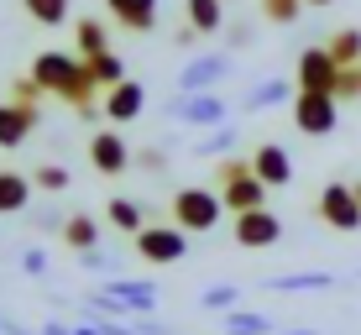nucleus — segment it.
Segmentation results:
<instances>
[{
  "label": "nucleus",
  "instance_id": "nucleus-1",
  "mask_svg": "<svg viewBox=\"0 0 361 335\" xmlns=\"http://www.w3.org/2000/svg\"><path fill=\"white\" fill-rule=\"evenodd\" d=\"M32 79L42 84L47 95L68 100L79 121H99V84H94V73H90V63H84L79 53H37L32 58Z\"/></svg>",
  "mask_w": 361,
  "mask_h": 335
},
{
  "label": "nucleus",
  "instance_id": "nucleus-2",
  "mask_svg": "<svg viewBox=\"0 0 361 335\" xmlns=\"http://www.w3.org/2000/svg\"><path fill=\"white\" fill-rule=\"evenodd\" d=\"M215 189H220V200H226L231 215H246V209H262L267 205V183L257 178V168H252V157H220L215 163Z\"/></svg>",
  "mask_w": 361,
  "mask_h": 335
},
{
  "label": "nucleus",
  "instance_id": "nucleus-3",
  "mask_svg": "<svg viewBox=\"0 0 361 335\" xmlns=\"http://www.w3.org/2000/svg\"><path fill=\"white\" fill-rule=\"evenodd\" d=\"M173 226H183L189 236H209L226 220V200H220V189H199V183H183V189H173Z\"/></svg>",
  "mask_w": 361,
  "mask_h": 335
},
{
  "label": "nucleus",
  "instance_id": "nucleus-4",
  "mask_svg": "<svg viewBox=\"0 0 361 335\" xmlns=\"http://www.w3.org/2000/svg\"><path fill=\"white\" fill-rule=\"evenodd\" d=\"M131 252L142 257L147 267H173V262L189 257V231L183 226H152V220H147V226L131 236Z\"/></svg>",
  "mask_w": 361,
  "mask_h": 335
},
{
  "label": "nucleus",
  "instance_id": "nucleus-5",
  "mask_svg": "<svg viewBox=\"0 0 361 335\" xmlns=\"http://www.w3.org/2000/svg\"><path fill=\"white\" fill-rule=\"evenodd\" d=\"M314 215L325 220L330 231H361V200H356V183H325V189H319V200H314Z\"/></svg>",
  "mask_w": 361,
  "mask_h": 335
},
{
  "label": "nucleus",
  "instance_id": "nucleus-6",
  "mask_svg": "<svg viewBox=\"0 0 361 335\" xmlns=\"http://www.w3.org/2000/svg\"><path fill=\"white\" fill-rule=\"evenodd\" d=\"M231 241L246 246V252H267V246L283 241V220L272 209H246V215H231Z\"/></svg>",
  "mask_w": 361,
  "mask_h": 335
},
{
  "label": "nucleus",
  "instance_id": "nucleus-7",
  "mask_svg": "<svg viewBox=\"0 0 361 335\" xmlns=\"http://www.w3.org/2000/svg\"><path fill=\"white\" fill-rule=\"evenodd\" d=\"M335 79H341V63L330 58L325 42L298 53V63H293V84H298V90H309V95H335Z\"/></svg>",
  "mask_w": 361,
  "mask_h": 335
},
{
  "label": "nucleus",
  "instance_id": "nucleus-8",
  "mask_svg": "<svg viewBox=\"0 0 361 335\" xmlns=\"http://www.w3.org/2000/svg\"><path fill=\"white\" fill-rule=\"evenodd\" d=\"M131 163H136V152L126 147V136H121L116 126H99L90 136V168L99 173V178H121Z\"/></svg>",
  "mask_w": 361,
  "mask_h": 335
},
{
  "label": "nucleus",
  "instance_id": "nucleus-9",
  "mask_svg": "<svg viewBox=\"0 0 361 335\" xmlns=\"http://www.w3.org/2000/svg\"><path fill=\"white\" fill-rule=\"evenodd\" d=\"M335 121H341V100L335 95H309V90L293 95V126L304 136H330Z\"/></svg>",
  "mask_w": 361,
  "mask_h": 335
},
{
  "label": "nucleus",
  "instance_id": "nucleus-10",
  "mask_svg": "<svg viewBox=\"0 0 361 335\" xmlns=\"http://www.w3.org/2000/svg\"><path fill=\"white\" fill-rule=\"evenodd\" d=\"M226 100H220L215 90H204V95H178V100L168 105V116L173 121H183V126H204V131H215V126H226Z\"/></svg>",
  "mask_w": 361,
  "mask_h": 335
},
{
  "label": "nucleus",
  "instance_id": "nucleus-11",
  "mask_svg": "<svg viewBox=\"0 0 361 335\" xmlns=\"http://www.w3.org/2000/svg\"><path fill=\"white\" fill-rule=\"evenodd\" d=\"M231 73V53H199L178 68V95H204Z\"/></svg>",
  "mask_w": 361,
  "mask_h": 335
},
{
  "label": "nucleus",
  "instance_id": "nucleus-12",
  "mask_svg": "<svg viewBox=\"0 0 361 335\" xmlns=\"http://www.w3.org/2000/svg\"><path fill=\"white\" fill-rule=\"evenodd\" d=\"M105 293L126 309L131 319H136V315H152V309H157V283H152V278H105Z\"/></svg>",
  "mask_w": 361,
  "mask_h": 335
},
{
  "label": "nucleus",
  "instance_id": "nucleus-13",
  "mask_svg": "<svg viewBox=\"0 0 361 335\" xmlns=\"http://www.w3.org/2000/svg\"><path fill=\"white\" fill-rule=\"evenodd\" d=\"M252 168H257V178H262L267 189H288L293 183V157H288V147H278V142H257Z\"/></svg>",
  "mask_w": 361,
  "mask_h": 335
},
{
  "label": "nucleus",
  "instance_id": "nucleus-14",
  "mask_svg": "<svg viewBox=\"0 0 361 335\" xmlns=\"http://www.w3.org/2000/svg\"><path fill=\"white\" fill-rule=\"evenodd\" d=\"M142 110H147V84L121 79L116 90H105V121L110 126H126V121H136Z\"/></svg>",
  "mask_w": 361,
  "mask_h": 335
},
{
  "label": "nucleus",
  "instance_id": "nucleus-15",
  "mask_svg": "<svg viewBox=\"0 0 361 335\" xmlns=\"http://www.w3.org/2000/svg\"><path fill=\"white\" fill-rule=\"evenodd\" d=\"M105 16L121 32L147 37V32H157V0H105Z\"/></svg>",
  "mask_w": 361,
  "mask_h": 335
},
{
  "label": "nucleus",
  "instance_id": "nucleus-16",
  "mask_svg": "<svg viewBox=\"0 0 361 335\" xmlns=\"http://www.w3.org/2000/svg\"><path fill=\"white\" fill-rule=\"evenodd\" d=\"M32 131H37V110H32V105L0 100V152H16Z\"/></svg>",
  "mask_w": 361,
  "mask_h": 335
},
{
  "label": "nucleus",
  "instance_id": "nucleus-17",
  "mask_svg": "<svg viewBox=\"0 0 361 335\" xmlns=\"http://www.w3.org/2000/svg\"><path fill=\"white\" fill-rule=\"evenodd\" d=\"M32 173L21 168H0V215H21V209L32 205Z\"/></svg>",
  "mask_w": 361,
  "mask_h": 335
},
{
  "label": "nucleus",
  "instance_id": "nucleus-18",
  "mask_svg": "<svg viewBox=\"0 0 361 335\" xmlns=\"http://www.w3.org/2000/svg\"><path fill=\"white\" fill-rule=\"evenodd\" d=\"M183 21H189L199 37H215L226 27V0H183Z\"/></svg>",
  "mask_w": 361,
  "mask_h": 335
},
{
  "label": "nucleus",
  "instance_id": "nucleus-19",
  "mask_svg": "<svg viewBox=\"0 0 361 335\" xmlns=\"http://www.w3.org/2000/svg\"><path fill=\"white\" fill-rule=\"evenodd\" d=\"M220 335H278V319L257 315V309H231L220 315Z\"/></svg>",
  "mask_w": 361,
  "mask_h": 335
},
{
  "label": "nucleus",
  "instance_id": "nucleus-20",
  "mask_svg": "<svg viewBox=\"0 0 361 335\" xmlns=\"http://www.w3.org/2000/svg\"><path fill=\"white\" fill-rule=\"evenodd\" d=\"M73 53H79V58H99V53H110V32H105V21H99V16L73 21Z\"/></svg>",
  "mask_w": 361,
  "mask_h": 335
},
{
  "label": "nucleus",
  "instance_id": "nucleus-21",
  "mask_svg": "<svg viewBox=\"0 0 361 335\" xmlns=\"http://www.w3.org/2000/svg\"><path fill=\"white\" fill-rule=\"evenodd\" d=\"M288 95H298V84H288V79H278V73H272V79H257V84H252V95L241 100V110H252V116H257V110H267V105H283Z\"/></svg>",
  "mask_w": 361,
  "mask_h": 335
},
{
  "label": "nucleus",
  "instance_id": "nucleus-22",
  "mask_svg": "<svg viewBox=\"0 0 361 335\" xmlns=\"http://www.w3.org/2000/svg\"><path fill=\"white\" fill-rule=\"evenodd\" d=\"M63 246L68 252H94L99 246V220L90 215V209H79V215L63 220Z\"/></svg>",
  "mask_w": 361,
  "mask_h": 335
},
{
  "label": "nucleus",
  "instance_id": "nucleus-23",
  "mask_svg": "<svg viewBox=\"0 0 361 335\" xmlns=\"http://www.w3.org/2000/svg\"><path fill=\"white\" fill-rule=\"evenodd\" d=\"M272 293H325L335 288V272H288V278H267Z\"/></svg>",
  "mask_w": 361,
  "mask_h": 335
},
{
  "label": "nucleus",
  "instance_id": "nucleus-24",
  "mask_svg": "<svg viewBox=\"0 0 361 335\" xmlns=\"http://www.w3.org/2000/svg\"><path fill=\"white\" fill-rule=\"evenodd\" d=\"M105 220H110L121 236H136V231L147 226V209L136 205V200H110V205H105Z\"/></svg>",
  "mask_w": 361,
  "mask_h": 335
},
{
  "label": "nucleus",
  "instance_id": "nucleus-25",
  "mask_svg": "<svg viewBox=\"0 0 361 335\" xmlns=\"http://www.w3.org/2000/svg\"><path fill=\"white\" fill-rule=\"evenodd\" d=\"M325 47H330V58H335L341 68H356V63H361V27H341Z\"/></svg>",
  "mask_w": 361,
  "mask_h": 335
},
{
  "label": "nucleus",
  "instance_id": "nucleus-26",
  "mask_svg": "<svg viewBox=\"0 0 361 335\" xmlns=\"http://www.w3.org/2000/svg\"><path fill=\"white\" fill-rule=\"evenodd\" d=\"M84 63H90V73H94L99 90H116V84L126 79V63H121L116 47H110V53H99V58H84Z\"/></svg>",
  "mask_w": 361,
  "mask_h": 335
},
{
  "label": "nucleus",
  "instance_id": "nucleus-27",
  "mask_svg": "<svg viewBox=\"0 0 361 335\" xmlns=\"http://www.w3.org/2000/svg\"><path fill=\"white\" fill-rule=\"evenodd\" d=\"M21 11H27L37 27H63L68 21V0H21Z\"/></svg>",
  "mask_w": 361,
  "mask_h": 335
},
{
  "label": "nucleus",
  "instance_id": "nucleus-28",
  "mask_svg": "<svg viewBox=\"0 0 361 335\" xmlns=\"http://www.w3.org/2000/svg\"><path fill=\"white\" fill-rule=\"evenodd\" d=\"M257 6H262V16L272 21V27H293V21L304 16L309 0H257Z\"/></svg>",
  "mask_w": 361,
  "mask_h": 335
},
{
  "label": "nucleus",
  "instance_id": "nucleus-29",
  "mask_svg": "<svg viewBox=\"0 0 361 335\" xmlns=\"http://www.w3.org/2000/svg\"><path fill=\"white\" fill-rule=\"evenodd\" d=\"M32 183H37V189H42V194H63L68 183H73V173H68L63 163H42V168L32 173Z\"/></svg>",
  "mask_w": 361,
  "mask_h": 335
},
{
  "label": "nucleus",
  "instance_id": "nucleus-30",
  "mask_svg": "<svg viewBox=\"0 0 361 335\" xmlns=\"http://www.w3.org/2000/svg\"><path fill=\"white\" fill-rule=\"evenodd\" d=\"M199 304H204V309H215V315H231V309L241 304V288H235V283H215V288H204V293H199Z\"/></svg>",
  "mask_w": 361,
  "mask_h": 335
},
{
  "label": "nucleus",
  "instance_id": "nucleus-31",
  "mask_svg": "<svg viewBox=\"0 0 361 335\" xmlns=\"http://www.w3.org/2000/svg\"><path fill=\"white\" fill-rule=\"evenodd\" d=\"M226 147H235V126H231V121H226V126H215L204 142H199V157H220Z\"/></svg>",
  "mask_w": 361,
  "mask_h": 335
},
{
  "label": "nucleus",
  "instance_id": "nucleus-32",
  "mask_svg": "<svg viewBox=\"0 0 361 335\" xmlns=\"http://www.w3.org/2000/svg\"><path fill=\"white\" fill-rule=\"evenodd\" d=\"M42 95H47V90L32 79V73H27V79H11V100H16V105H32V110H37V105H42Z\"/></svg>",
  "mask_w": 361,
  "mask_h": 335
},
{
  "label": "nucleus",
  "instance_id": "nucleus-33",
  "mask_svg": "<svg viewBox=\"0 0 361 335\" xmlns=\"http://www.w3.org/2000/svg\"><path fill=\"white\" fill-rule=\"evenodd\" d=\"M335 100H341V105L361 100V63L356 68H341V79H335Z\"/></svg>",
  "mask_w": 361,
  "mask_h": 335
},
{
  "label": "nucleus",
  "instance_id": "nucleus-34",
  "mask_svg": "<svg viewBox=\"0 0 361 335\" xmlns=\"http://www.w3.org/2000/svg\"><path fill=\"white\" fill-rule=\"evenodd\" d=\"M136 168L142 173H168V152L163 147H142V152H136Z\"/></svg>",
  "mask_w": 361,
  "mask_h": 335
},
{
  "label": "nucleus",
  "instance_id": "nucleus-35",
  "mask_svg": "<svg viewBox=\"0 0 361 335\" xmlns=\"http://www.w3.org/2000/svg\"><path fill=\"white\" fill-rule=\"evenodd\" d=\"M21 267H27L32 278H47V252L42 246H27V252H21Z\"/></svg>",
  "mask_w": 361,
  "mask_h": 335
},
{
  "label": "nucleus",
  "instance_id": "nucleus-36",
  "mask_svg": "<svg viewBox=\"0 0 361 335\" xmlns=\"http://www.w3.org/2000/svg\"><path fill=\"white\" fill-rule=\"evenodd\" d=\"M79 262L90 267V272H105V267H116V262H110L105 252H99V246H94V252H79Z\"/></svg>",
  "mask_w": 361,
  "mask_h": 335
},
{
  "label": "nucleus",
  "instance_id": "nucleus-37",
  "mask_svg": "<svg viewBox=\"0 0 361 335\" xmlns=\"http://www.w3.org/2000/svg\"><path fill=\"white\" fill-rule=\"evenodd\" d=\"M173 42H178V47H194V42H199V32L189 27V21H183V27H178V37H173Z\"/></svg>",
  "mask_w": 361,
  "mask_h": 335
},
{
  "label": "nucleus",
  "instance_id": "nucleus-38",
  "mask_svg": "<svg viewBox=\"0 0 361 335\" xmlns=\"http://www.w3.org/2000/svg\"><path fill=\"white\" fill-rule=\"evenodd\" d=\"M231 47H252V27H235L231 32Z\"/></svg>",
  "mask_w": 361,
  "mask_h": 335
},
{
  "label": "nucleus",
  "instance_id": "nucleus-39",
  "mask_svg": "<svg viewBox=\"0 0 361 335\" xmlns=\"http://www.w3.org/2000/svg\"><path fill=\"white\" fill-rule=\"evenodd\" d=\"M6 335H32V330H21V325H11V319H6Z\"/></svg>",
  "mask_w": 361,
  "mask_h": 335
},
{
  "label": "nucleus",
  "instance_id": "nucleus-40",
  "mask_svg": "<svg viewBox=\"0 0 361 335\" xmlns=\"http://www.w3.org/2000/svg\"><path fill=\"white\" fill-rule=\"evenodd\" d=\"M278 335H319V330H278Z\"/></svg>",
  "mask_w": 361,
  "mask_h": 335
},
{
  "label": "nucleus",
  "instance_id": "nucleus-41",
  "mask_svg": "<svg viewBox=\"0 0 361 335\" xmlns=\"http://www.w3.org/2000/svg\"><path fill=\"white\" fill-rule=\"evenodd\" d=\"M309 6H335V0H309Z\"/></svg>",
  "mask_w": 361,
  "mask_h": 335
},
{
  "label": "nucleus",
  "instance_id": "nucleus-42",
  "mask_svg": "<svg viewBox=\"0 0 361 335\" xmlns=\"http://www.w3.org/2000/svg\"><path fill=\"white\" fill-rule=\"evenodd\" d=\"M356 200H361V178H356Z\"/></svg>",
  "mask_w": 361,
  "mask_h": 335
},
{
  "label": "nucleus",
  "instance_id": "nucleus-43",
  "mask_svg": "<svg viewBox=\"0 0 361 335\" xmlns=\"http://www.w3.org/2000/svg\"><path fill=\"white\" fill-rule=\"evenodd\" d=\"M0 335H6V319H0Z\"/></svg>",
  "mask_w": 361,
  "mask_h": 335
}]
</instances>
